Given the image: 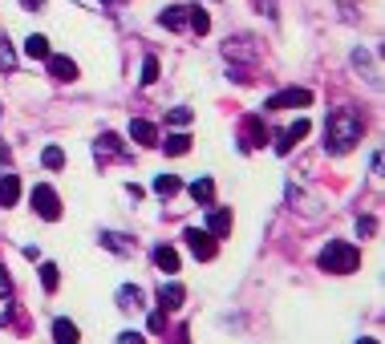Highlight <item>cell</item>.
<instances>
[{
    "mask_svg": "<svg viewBox=\"0 0 385 344\" xmlns=\"http://www.w3.org/2000/svg\"><path fill=\"white\" fill-rule=\"evenodd\" d=\"M118 308H122V312H138V308H142V292L126 284V288L118 292Z\"/></svg>",
    "mask_w": 385,
    "mask_h": 344,
    "instance_id": "ac0fdd59",
    "label": "cell"
},
{
    "mask_svg": "<svg viewBox=\"0 0 385 344\" xmlns=\"http://www.w3.org/2000/svg\"><path fill=\"white\" fill-rule=\"evenodd\" d=\"M57 280H61V275H57V267H53V263H41V284H45V292H57Z\"/></svg>",
    "mask_w": 385,
    "mask_h": 344,
    "instance_id": "603a6c76",
    "label": "cell"
},
{
    "mask_svg": "<svg viewBox=\"0 0 385 344\" xmlns=\"http://www.w3.org/2000/svg\"><path fill=\"white\" fill-rule=\"evenodd\" d=\"M357 344H377V341H369V336H361V341H357Z\"/></svg>",
    "mask_w": 385,
    "mask_h": 344,
    "instance_id": "1f68e13d",
    "label": "cell"
},
{
    "mask_svg": "<svg viewBox=\"0 0 385 344\" xmlns=\"http://www.w3.org/2000/svg\"><path fill=\"white\" fill-rule=\"evenodd\" d=\"M154 82H159V61L146 57V61H142V86H154Z\"/></svg>",
    "mask_w": 385,
    "mask_h": 344,
    "instance_id": "cb8c5ba5",
    "label": "cell"
},
{
    "mask_svg": "<svg viewBox=\"0 0 385 344\" xmlns=\"http://www.w3.org/2000/svg\"><path fill=\"white\" fill-rule=\"evenodd\" d=\"M154 195H159V199L178 195V178H174V174H159V178H154Z\"/></svg>",
    "mask_w": 385,
    "mask_h": 344,
    "instance_id": "d6986e66",
    "label": "cell"
},
{
    "mask_svg": "<svg viewBox=\"0 0 385 344\" xmlns=\"http://www.w3.org/2000/svg\"><path fill=\"white\" fill-rule=\"evenodd\" d=\"M167 122H171V126H187V122H191V110H187V106H174L171 114H167Z\"/></svg>",
    "mask_w": 385,
    "mask_h": 344,
    "instance_id": "d4e9b609",
    "label": "cell"
},
{
    "mask_svg": "<svg viewBox=\"0 0 385 344\" xmlns=\"http://www.w3.org/2000/svg\"><path fill=\"white\" fill-rule=\"evenodd\" d=\"M150 332H167V316H163V312L150 316Z\"/></svg>",
    "mask_w": 385,
    "mask_h": 344,
    "instance_id": "83f0119b",
    "label": "cell"
},
{
    "mask_svg": "<svg viewBox=\"0 0 385 344\" xmlns=\"http://www.w3.org/2000/svg\"><path fill=\"white\" fill-rule=\"evenodd\" d=\"M53 336H57V344H78L82 332H78V324H73V320H57V324H53Z\"/></svg>",
    "mask_w": 385,
    "mask_h": 344,
    "instance_id": "9a60e30c",
    "label": "cell"
},
{
    "mask_svg": "<svg viewBox=\"0 0 385 344\" xmlns=\"http://www.w3.org/2000/svg\"><path fill=\"white\" fill-rule=\"evenodd\" d=\"M21 199V178L16 174H4L0 178V207H12Z\"/></svg>",
    "mask_w": 385,
    "mask_h": 344,
    "instance_id": "4fadbf2b",
    "label": "cell"
},
{
    "mask_svg": "<svg viewBox=\"0 0 385 344\" xmlns=\"http://www.w3.org/2000/svg\"><path fill=\"white\" fill-rule=\"evenodd\" d=\"M49 73H53L57 82H73V77H78V65H73L69 57H49Z\"/></svg>",
    "mask_w": 385,
    "mask_h": 344,
    "instance_id": "7c38bea8",
    "label": "cell"
},
{
    "mask_svg": "<svg viewBox=\"0 0 385 344\" xmlns=\"http://www.w3.org/2000/svg\"><path fill=\"white\" fill-rule=\"evenodd\" d=\"M163 150H167L171 158H178V154H187V150H191V138H187V134H171V138L163 142Z\"/></svg>",
    "mask_w": 385,
    "mask_h": 344,
    "instance_id": "ffe728a7",
    "label": "cell"
},
{
    "mask_svg": "<svg viewBox=\"0 0 385 344\" xmlns=\"http://www.w3.org/2000/svg\"><path fill=\"white\" fill-rule=\"evenodd\" d=\"M207 235H211V239L231 235V211H211V215H207Z\"/></svg>",
    "mask_w": 385,
    "mask_h": 344,
    "instance_id": "8fae6325",
    "label": "cell"
},
{
    "mask_svg": "<svg viewBox=\"0 0 385 344\" xmlns=\"http://www.w3.org/2000/svg\"><path fill=\"white\" fill-rule=\"evenodd\" d=\"M41 162L49 167V171H61V167H65V150H61V146H45Z\"/></svg>",
    "mask_w": 385,
    "mask_h": 344,
    "instance_id": "44dd1931",
    "label": "cell"
},
{
    "mask_svg": "<svg viewBox=\"0 0 385 344\" xmlns=\"http://www.w3.org/2000/svg\"><path fill=\"white\" fill-rule=\"evenodd\" d=\"M33 211L41 219H49V223H57L61 219V199H57V191L53 186H33Z\"/></svg>",
    "mask_w": 385,
    "mask_h": 344,
    "instance_id": "3957f363",
    "label": "cell"
},
{
    "mask_svg": "<svg viewBox=\"0 0 385 344\" xmlns=\"http://www.w3.org/2000/svg\"><path fill=\"white\" fill-rule=\"evenodd\" d=\"M357 231H361V235H373V231H377V223H373V219H357Z\"/></svg>",
    "mask_w": 385,
    "mask_h": 344,
    "instance_id": "f1b7e54d",
    "label": "cell"
},
{
    "mask_svg": "<svg viewBox=\"0 0 385 344\" xmlns=\"http://www.w3.org/2000/svg\"><path fill=\"white\" fill-rule=\"evenodd\" d=\"M187 25H191V29H195V33H199V37H203V33H207V29H211V16H207V12H203V8H191V16H187Z\"/></svg>",
    "mask_w": 385,
    "mask_h": 344,
    "instance_id": "7402d4cb",
    "label": "cell"
},
{
    "mask_svg": "<svg viewBox=\"0 0 385 344\" xmlns=\"http://www.w3.org/2000/svg\"><path fill=\"white\" fill-rule=\"evenodd\" d=\"M118 344H146V341H142L138 332H122V336H118Z\"/></svg>",
    "mask_w": 385,
    "mask_h": 344,
    "instance_id": "f546056e",
    "label": "cell"
},
{
    "mask_svg": "<svg viewBox=\"0 0 385 344\" xmlns=\"http://www.w3.org/2000/svg\"><path fill=\"white\" fill-rule=\"evenodd\" d=\"M191 199H195V203H211V199H215V182H211V178H195V182H191Z\"/></svg>",
    "mask_w": 385,
    "mask_h": 344,
    "instance_id": "2e32d148",
    "label": "cell"
},
{
    "mask_svg": "<svg viewBox=\"0 0 385 344\" xmlns=\"http://www.w3.org/2000/svg\"><path fill=\"white\" fill-rule=\"evenodd\" d=\"M130 138H134L138 146H154V142H159V130L150 126L146 118H134V122H130Z\"/></svg>",
    "mask_w": 385,
    "mask_h": 344,
    "instance_id": "52a82bcc",
    "label": "cell"
},
{
    "mask_svg": "<svg viewBox=\"0 0 385 344\" xmlns=\"http://www.w3.org/2000/svg\"><path fill=\"white\" fill-rule=\"evenodd\" d=\"M16 65V57H12V49L8 45H0V69H12Z\"/></svg>",
    "mask_w": 385,
    "mask_h": 344,
    "instance_id": "4316f807",
    "label": "cell"
},
{
    "mask_svg": "<svg viewBox=\"0 0 385 344\" xmlns=\"http://www.w3.org/2000/svg\"><path fill=\"white\" fill-rule=\"evenodd\" d=\"M8 316H12V300L8 292H0V324H8Z\"/></svg>",
    "mask_w": 385,
    "mask_h": 344,
    "instance_id": "484cf974",
    "label": "cell"
},
{
    "mask_svg": "<svg viewBox=\"0 0 385 344\" xmlns=\"http://www.w3.org/2000/svg\"><path fill=\"white\" fill-rule=\"evenodd\" d=\"M312 106V89H280L276 97H268V110H304Z\"/></svg>",
    "mask_w": 385,
    "mask_h": 344,
    "instance_id": "277c9868",
    "label": "cell"
},
{
    "mask_svg": "<svg viewBox=\"0 0 385 344\" xmlns=\"http://www.w3.org/2000/svg\"><path fill=\"white\" fill-rule=\"evenodd\" d=\"M187 16H191V8H187V4H171V8H163V16H159V21H163L167 29H183V25H187Z\"/></svg>",
    "mask_w": 385,
    "mask_h": 344,
    "instance_id": "5bb4252c",
    "label": "cell"
},
{
    "mask_svg": "<svg viewBox=\"0 0 385 344\" xmlns=\"http://www.w3.org/2000/svg\"><path fill=\"white\" fill-rule=\"evenodd\" d=\"M21 4H25V8H41L45 0H21Z\"/></svg>",
    "mask_w": 385,
    "mask_h": 344,
    "instance_id": "4dcf8cb0",
    "label": "cell"
},
{
    "mask_svg": "<svg viewBox=\"0 0 385 344\" xmlns=\"http://www.w3.org/2000/svg\"><path fill=\"white\" fill-rule=\"evenodd\" d=\"M25 53H29L33 61H49V41H45L41 33H33V37L25 41Z\"/></svg>",
    "mask_w": 385,
    "mask_h": 344,
    "instance_id": "e0dca14e",
    "label": "cell"
},
{
    "mask_svg": "<svg viewBox=\"0 0 385 344\" xmlns=\"http://www.w3.org/2000/svg\"><path fill=\"white\" fill-rule=\"evenodd\" d=\"M154 267H159V271H167V275L178 271V251H174L171 243H159V247H154Z\"/></svg>",
    "mask_w": 385,
    "mask_h": 344,
    "instance_id": "ba28073f",
    "label": "cell"
},
{
    "mask_svg": "<svg viewBox=\"0 0 385 344\" xmlns=\"http://www.w3.org/2000/svg\"><path fill=\"white\" fill-rule=\"evenodd\" d=\"M264 142H268V130H264V122H259V118H248V122H244V150L264 146Z\"/></svg>",
    "mask_w": 385,
    "mask_h": 344,
    "instance_id": "30bf717a",
    "label": "cell"
},
{
    "mask_svg": "<svg viewBox=\"0 0 385 344\" xmlns=\"http://www.w3.org/2000/svg\"><path fill=\"white\" fill-rule=\"evenodd\" d=\"M357 263H361V251H357L353 243H329V247L320 251V267L333 271V275H349V271H357Z\"/></svg>",
    "mask_w": 385,
    "mask_h": 344,
    "instance_id": "7a4b0ae2",
    "label": "cell"
},
{
    "mask_svg": "<svg viewBox=\"0 0 385 344\" xmlns=\"http://www.w3.org/2000/svg\"><path fill=\"white\" fill-rule=\"evenodd\" d=\"M183 300H187V292H183L178 284H163V288H159V308H163V312L183 308Z\"/></svg>",
    "mask_w": 385,
    "mask_h": 344,
    "instance_id": "9c48e42d",
    "label": "cell"
},
{
    "mask_svg": "<svg viewBox=\"0 0 385 344\" xmlns=\"http://www.w3.org/2000/svg\"><path fill=\"white\" fill-rule=\"evenodd\" d=\"M183 239H187V247L195 251L199 259H215V239L207 235V231H199V227H187L183 231Z\"/></svg>",
    "mask_w": 385,
    "mask_h": 344,
    "instance_id": "5b68a950",
    "label": "cell"
},
{
    "mask_svg": "<svg viewBox=\"0 0 385 344\" xmlns=\"http://www.w3.org/2000/svg\"><path fill=\"white\" fill-rule=\"evenodd\" d=\"M361 114H353V110H337L333 118H329V134H325V146L333 150V154H345V150H353L357 142H361Z\"/></svg>",
    "mask_w": 385,
    "mask_h": 344,
    "instance_id": "6da1fadb",
    "label": "cell"
},
{
    "mask_svg": "<svg viewBox=\"0 0 385 344\" xmlns=\"http://www.w3.org/2000/svg\"><path fill=\"white\" fill-rule=\"evenodd\" d=\"M304 134H308V122L300 118V122H292V126H288L284 134H280V138H276V154H288V150L296 146V142L304 138Z\"/></svg>",
    "mask_w": 385,
    "mask_h": 344,
    "instance_id": "8992f818",
    "label": "cell"
}]
</instances>
